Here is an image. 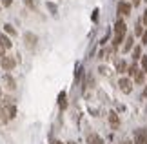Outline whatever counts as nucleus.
Listing matches in <instances>:
<instances>
[{
	"mask_svg": "<svg viewBox=\"0 0 147 144\" xmlns=\"http://www.w3.org/2000/svg\"><path fill=\"white\" fill-rule=\"evenodd\" d=\"M127 35V26L123 20H116L115 24V37H125Z\"/></svg>",
	"mask_w": 147,
	"mask_h": 144,
	"instance_id": "nucleus-1",
	"label": "nucleus"
},
{
	"mask_svg": "<svg viewBox=\"0 0 147 144\" xmlns=\"http://www.w3.org/2000/svg\"><path fill=\"white\" fill-rule=\"evenodd\" d=\"M140 60H142V71H147V55H144Z\"/></svg>",
	"mask_w": 147,
	"mask_h": 144,
	"instance_id": "nucleus-21",
	"label": "nucleus"
},
{
	"mask_svg": "<svg viewBox=\"0 0 147 144\" xmlns=\"http://www.w3.org/2000/svg\"><path fill=\"white\" fill-rule=\"evenodd\" d=\"M145 2H147V0H145Z\"/></svg>",
	"mask_w": 147,
	"mask_h": 144,
	"instance_id": "nucleus-35",
	"label": "nucleus"
},
{
	"mask_svg": "<svg viewBox=\"0 0 147 144\" xmlns=\"http://www.w3.org/2000/svg\"><path fill=\"white\" fill-rule=\"evenodd\" d=\"M133 42H134V38L129 35L127 40H125V44H123V53H127V51H131V49H133Z\"/></svg>",
	"mask_w": 147,
	"mask_h": 144,
	"instance_id": "nucleus-13",
	"label": "nucleus"
},
{
	"mask_svg": "<svg viewBox=\"0 0 147 144\" xmlns=\"http://www.w3.org/2000/svg\"><path fill=\"white\" fill-rule=\"evenodd\" d=\"M0 66H2L5 71H11V70L15 68V59H11V57H2V60H0Z\"/></svg>",
	"mask_w": 147,
	"mask_h": 144,
	"instance_id": "nucleus-4",
	"label": "nucleus"
},
{
	"mask_svg": "<svg viewBox=\"0 0 147 144\" xmlns=\"http://www.w3.org/2000/svg\"><path fill=\"white\" fill-rule=\"evenodd\" d=\"M4 82H5V86H7L9 89H15V88H16V82H15V78L11 77L9 73H5V75H4Z\"/></svg>",
	"mask_w": 147,
	"mask_h": 144,
	"instance_id": "nucleus-6",
	"label": "nucleus"
},
{
	"mask_svg": "<svg viewBox=\"0 0 147 144\" xmlns=\"http://www.w3.org/2000/svg\"><path fill=\"white\" fill-rule=\"evenodd\" d=\"M69 144H76V142H69Z\"/></svg>",
	"mask_w": 147,
	"mask_h": 144,
	"instance_id": "nucleus-34",
	"label": "nucleus"
},
{
	"mask_svg": "<svg viewBox=\"0 0 147 144\" xmlns=\"http://www.w3.org/2000/svg\"><path fill=\"white\" fill-rule=\"evenodd\" d=\"M142 131H144V135L147 137V128H142Z\"/></svg>",
	"mask_w": 147,
	"mask_h": 144,
	"instance_id": "nucleus-31",
	"label": "nucleus"
},
{
	"mask_svg": "<svg viewBox=\"0 0 147 144\" xmlns=\"http://www.w3.org/2000/svg\"><path fill=\"white\" fill-rule=\"evenodd\" d=\"M0 2H2V5H5V8H7V5H11V2H13V0H0Z\"/></svg>",
	"mask_w": 147,
	"mask_h": 144,
	"instance_id": "nucleus-27",
	"label": "nucleus"
},
{
	"mask_svg": "<svg viewBox=\"0 0 147 144\" xmlns=\"http://www.w3.org/2000/svg\"><path fill=\"white\" fill-rule=\"evenodd\" d=\"M109 35H111V31H107V33H105V37H104V38L100 40V44H105L107 40H109Z\"/></svg>",
	"mask_w": 147,
	"mask_h": 144,
	"instance_id": "nucleus-24",
	"label": "nucleus"
},
{
	"mask_svg": "<svg viewBox=\"0 0 147 144\" xmlns=\"http://www.w3.org/2000/svg\"><path fill=\"white\" fill-rule=\"evenodd\" d=\"M22 2H24V5H27V8H31V9L36 8V2H35V0H22Z\"/></svg>",
	"mask_w": 147,
	"mask_h": 144,
	"instance_id": "nucleus-20",
	"label": "nucleus"
},
{
	"mask_svg": "<svg viewBox=\"0 0 147 144\" xmlns=\"http://www.w3.org/2000/svg\"><path fill=\"white\" fill-rule=\"evenodd\" d=\"M51 144H64V142H62V141H56V139H55V141L51 142Z\"/></svg>",
	"mask_w": 147,
	"mask_h": 144,
	"instance_id": "nucleus-29",
	"label": "nucleus"
},
{
	"mask_svg": "<svg viewBox=\"0 0 147 144\" xmlns=\"http://www.w3.org/2000/svg\"><path fill=\"white\" fill-rule=\"evenodd\" d=\"M133 4H134V5H138V4H140V0H133Z\"/></svg>",
	"mask_w": 147,
	"mask_h": 144,
	"instance_id": "nucleus-32",
	"label": "nucleus"
},
{
	"mask_svg": "<svg viewBox=\"0 0 147 144\" xmlns=\"http://www.w3.org/2000/svg\"><path fill=\"white\" fill-rule=\"evenodd\" d=\"M140 71V68L136 66V62H134V64H131V66H129V70H127V75H129V77H136V73Z\"/></svg>",
	"mask_w": 147,
	"mask_h": 144,
	"instance_id": "nucleus-14",
	"label": "nucleus"
},
{
	"mask_svg": "<svg viewBox=\"0 0 147 144\" xmlns=\"http://www.w3.org/2000/svg\"><path fill=\"white\" fill-rule=\"evenodd\" d=\"M142 24H144V26H147V9L144 11V16H142Z\"/></svg>",
	"mask_w": 147,
	"mask_h": 144,
	"instance_id": "nucleus-25",
	"label": "nucleus"
},
{
	"mask_svg": "<svg viewBox=\"0 0 147 144\" xmlns=\"http://www.w3.org/2000/svg\"><path fill=\"white\" fill-rule=\"evenodd\" d=\"M142 26H144V24H142V20H138V22H136V27H134V35H136V37H142V35H144V31H145V29H144Z\"/></svg>",
	"mask_w": 147,
	"mask_h": 144,
	"instance_id": "nucleus-17",
	"label": "nucleus"
},
{
	"mask_svg": "<svg viewBox=\"0 0 147 144\" xmlns=\"http://www.w3.org/2000/svg\"><path fill=\"white\" fill-rule=\"evenodd\" d=\"M142 97H147V88L144 89V93H142Z\"/></svg>",
	"mask_w": 147,
	"mask_h": 144,
	"instance_id": "nucleus-30",
	"label": "nucleus"
},
{
	"mask_svg": "<svg viewBox=\"0 0 147 144\" xmlns=\"http://www.w3.org/2000/svg\"><path fill=\"white\" fill-rule=\"evenodd\" d=\"M58 104H60V108H65V106H67V104H65V93H64V91L58 95Z\"/></svg>",
	"mask_w": 147,
	"mask_h": 144,
	"instance_id": "nucleus-19",
	"label": "nucleus"
},
{
	"mask_svg": "<svg viewBox=\"0 0 147 144\" xmlns=\"http://www.w3.org/2000/svg\"><path fill=\"white\" fill-rule=\"evenodd\" d=\"M87 144H104V139H102L100 135H94V133H91L87 137Z\"/></svg>",
	"mask_w": 147,
	"mask_h": 144,
	"instance_id": "nucleus-7",
	"label": "nucleus"
},
{
	"mask_svg": "<svg viewBox=\"0 0 147 144\" xmlns=\"http://www.w3.org/2000/svg\"><path fill=\"white\" fill-rule=\"evenodd\" d=\"M116 11H118V15H120V16H129V13H131V4L120 2V4H118V8H116Z\"/></svg>",
	"mask_w": 147,
	"mask_h": 144,
	"instance_id": "nucleus-3",
	"label": "nucleus"
},
{
	"mask_svg": "<svg viewBox=\"0 0 147 144\" xmlns=\"http://www.w3.org/2000/svg\"><path fill=\"white\" fill-rule=\"evenodd\" d=\"M147 44V31H144V35H142V46Z\"/></svg>",
	"mask_w": 147,
	"mask_h": 144,
	"instance_id": "nucleus-26",
	"label": "nucleus"
},
{
	"mask_svg": "<svg viewBox=\"0 0 147 144\" xmlns=\"http://www.w3.org/2000/svg\"><path fill=\"white\" fill-rule=\"evenodd\" d=\"M122 144H131V142H122Z\"/></svg>",
	"mask_w": 147,
	"mask_h": 144,
	"instance_id": "nucleus-33",
	"label": "nucleus"
},
{
	"mask_svg": "<svg viewBox=\"0 0 147 144\" xmlns=\"http://www.w3.org/2000/svg\"><path fill=\"white\" fill-rule=\"evenodd\" d=\"M47 9H49V11H51V13H53V15L56 13V5H53L51 2H47Z\"/></svg>",
	"mask_w": 147,
	"mask_h": 144,
	"instance_id": "nucleus-22",
	"label": "nucleus"
},
{
	"mask_svg": "<svg viewBox=\"0 0 147 144\" xmlns=\"http://www.w3.org/2000/svg\"><path fill=\"white\" fill-rule=\"evenodd\" d=\"M98 13H100L98 9H94V11H93V16H91V18H93V22H96V20H98Z\"/></svg>",
	"mask_w": 147,
	"mask_h": 144,
	"instance_id": "nucleus-23",
	"label": "nucleus"
},
{
	"mask_svg": "<svg viewBox=\"0 0 147 144\" xmlns=\"http://www.w3.org/2000/svg\"><path fill=\"white\" fill-rule=\"evenodd\" d=\"M4 53H5V48H4V46H2V44H0V59H2V57H5Z\"/></svg>",
	"mask_w": 147,
	"mask_h": 144,
	"instance_id": "nucleus-28",
	"label": "nucleus"
},
{
	"mask_svg": "<svg viewBox=\"0 0 147 144\" xmlns=\"http://www.w3.org/2000/svg\"><path fill=\"white\" fill-rule=\"evenodd\" d=\"M142 46H134V48H133V60L134 62H136V60H140V59H142Z\"/></svg>",
	"mask_w": 147,
	"mask_h": 144,
	"instance_id": "nucleus-9",
	"label": "nucleus"
},
{
	"mask_svg": "<svg viewBox=\"0 0 147 144\" xmlns=\"http://www.w3.org/2000/svg\"><path fill=\"white\" fill-rule=\"evenodd\" d=\"M9 119H11V115H9L7 106H5V108H0V120H2V122H7Z\"/></svg>",
	"mask_w": 147,
	"mask_h": 144,
	"instance_id": "nucleus-10",
	"label": "nucleus"
},
{
	"mask_svg": "<svg viewBox=\"0 0 147 144\" xmlns=\"http://www.w3.org/2000/svg\"><path fill=\"white\" fill-rule=\"evenodd\" d=\"M118 86H120V89L123 91V93H131L133 91V80L131 78H120V82H118Z\"/></svg>",
	"mask_w": 147,
	"mask_h": 144,
	"instance_id": "nucleus-2",
	"label": "nucleus"
},
{
	"mask_svg": "<svg viewBox=\"0 0 147 144\" xmlns=\"http://www.w3.org/2000/svg\"><path fill=\"white\" fill-rule=\"evenodd\" d=\"M109 124L113 126V128H118V126H120V119H118V115L115 111L109 115Z\"/></svg>",
	"mask_w": 147,
	"mask_h": 144,
	"instance_id": "nucleus-11",
	"label": "nucleus"
},
{
	"mask_svg": "<svg viewBox=\"0 0 147 144\" xmlns=\"http://www.w3.org/2000/svg\"><path fill=\"white\" fill-rule=\"evenodd\" d=\"M4 29H5V33H9V35H11V37H15V35H16V31H15V27H13V26H11V24H5V26H4Z\"/></svg>",
	"mask_w": 147,
	"mask_h": 144,
	"instance_id": "nucleus-18",
	"label": "nucleus"
},
{
	"mask_svg": "<svg viewBox=\"0 0 147 144\" xmlns=\"http://www.w3.org/2000/svg\"><path fill=\"white\" fill-rule=\"evenodd\" d=\"M127 70H129V66H127L125 60H118L116 62V73H125Z\"/></svg>",
	"mask_w": 147,
	"mask_h": 144,
	"instance_id": "nucleus-8",
	"label": "nucleus"
},
{
	"mask_svg": "<svg viewBox=\"0 0 147 144\" xmlns=\"http://www.w3.org/2000/svg\"><path fill=\"white\" fill-rule=\"evenodd\" d=\"M26 42L33 48V46L38 42V38H36V35H33V33H26Z\"/></svg>",
	"mask_w": 147,
	"mask_h": 144,
	"instance_id": "nucleus-12",
	"label": "nucleus"
},
{
	"mask_svg": "<svg viewBox=\"0 0 147 144\" xmlns=\"http://www.w3.org/2000/svg\"><path fill=\"white\" fill-rule=\"evenodd\" d=\"M134 144H147V137L144 135L142 130H136V131H134Z\"/></svg>",
	"mask_w": 147,
	"mask_h": 144,
	"instance_id": "nucleus-5",
	"label": "nucleus"
},
{
	"mask_svg": "<svg viewBox=\"0 0 147 144\" xmlns=\"http://www.w3.org/2000/svg\"><path fill=\"white\" fill-rule=\"evenodd\" d=\"M134 82H136V84H144V82H145V71L140 70V71L136 73V77H134Z\"/></svg>",
	"mask_w": 147,
	"mask_h": 144,
	"instance_id": "nucleus-16",
	"label": "nucleus"
},
{
	"mask_svg": "<svg viewBox=\"0 0 147 144\" xmlns=\"http://www.w3.org/2000/svg\"><path fill=\"white\" fill-rule=\"evenodd\" d=\"M0 44H2L5 49H9V48H11V44H13V42H11V40H9L7 37H5V35H2V33H0Z\"/></svg>",
	"mask_w": 147,
	"mask_h": 144,
	"instance_id": "nucleus-15",
	"label": "nucleus"
}]
</instances>
